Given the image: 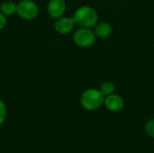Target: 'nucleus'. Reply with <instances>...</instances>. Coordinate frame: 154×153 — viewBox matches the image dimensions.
<instances>
[{
    "mask_svg": "<svg viewBox=\"0 0 154 153\" xmlns=\"http://www.w3.org/2000/svg\"><path fill=\"white\" fill-rule=\"evenodd\" d=\"M75 23L79 27L94 28L98 23L97 12L89 5H81L75 11L73 14Z\"/></svg>",
    "mask_w": 154,
    "mask_h": 153,
    "instance_id": "f257e3e1",
    "label": "nucleus"
},
{
    "mask_svg": "<svg viewBox=\"0 0 154 153\" xmlns=\"http://www.w3.org/2000/svg\"><path fill=\"white\" fill-rule=\"evenodd\" d=\"M105 102V96L99 89L88 88L80 96L81 106L87 111H96L99 109Z\"/></svg>",
    "mask_w": 154,
    "mask_h": 153,
    "instance_id": "f03ea898",
    "label": "nucleus"
},
{
    "mask_svg": "<svg viewBox=\"0 0 154 153\" xmlns=\"http://www.w3.org/2000/svg\"><path fill=\"white\" fill-rule=\"evenodd\" d=\"M39 6L33 0H21L17 3L16 14L23 20H33L39 14Z\"/></svg>",
    "mask_w": 154,
    "mask_h": 153,
    "instance_id": "7ed1b4c3",
    "label": "nucleus"
},
{
    "mask_svg": "<svg viewBox=\"0 0 154 153\" xmlns=\"http://www.w3.org/2000/svg\"><path fill=\"white\" fill-rule=\"evenodd\" d=\"M96 35L90 28L79 27L73 33V41L80 48H89L96 41Z\"/></svg>",
    "mask_w": 154,
    "mask_h": 153,
    "instance_id": "20e7f679",
    "label": "nucleus"
},
{
    "mask_svg": "<svg viewBox=\"0 0 154 153\" xmlns=\"http://www.w3.org/2000/svg\"><path fill=\"white\" fill-rule=\"evenodd\" d=\"M75 25H76V23H75L73 17L63 15V16L56 19V22L54 23V30L59 34L66 35L72 32Z\"/></svg>",
    "mask_w": 154,
    "mask_h": 153,
    "instance_id": "39448f33",
    "label": "nucleus"
},
{
    "mask_svg": "<svg viewBox=\"0 0 154 153\" xmlns=\"http://www.w3.org/2000/svg\"><path fill=\"white\" fill-rule=\"evenodd\" d=\"M67 9L66 2L64 0H50L47 5V12L50 17L58 19L65 14Z\"/></svg>",
    "mask_w": 154,
    "mask_h": 153,
    "instance_id": "423d86ee",
    "label": "nucleus"
},
{
    "mask_svg": "<svg viewBox=\"0 0 154 153\" xmlns=\"http://www.w3.org/2000/svg\"><path fill=\"white\" fill-rule=\"evenodd\" d=\"M105 106L111 112H119L125 106V101L119 95L111 94L109 96H105Z\"/></svg>",
    "mask_w": 154,
    "mask_h": 153,
    "instance_id": "0eeeda50",
    "label": "nucleus"
},
{
    "mask_svg": "<svg viewBox=\"0 0 154 153\" xmlns=\"http://www.w3.org/2000/svg\"><path fill=\"white\" fill-rule=\"evenodd\" d=\"M94 32L97 38L99 39H106L108 38L113 32L112 25L107 22H101L97 23L94 27Z\"/></svg>",
    "mask_w": 154,
    "mask_h": 153,
    "instance_id": "6e6552de",
    "label": "nucleus"
},
{
    "mask_svg": "<svg viewBox=\"0 0 154 153\" xmlns=\"http://www.w3.org/2000/svg\"><path fill=\"white\" fill-rule=\"evenodd\" d=\"M16 9L17 4L12 0H5L0 5V12L6 17L12 16L13 14H16Z\"/></svg>",
    "mask_w": 154,
    "mask_h": 153,
    "instance_id": "1a4fd4ad",
    "label": "nucleus"
},
{
    "mask_svg": "<svg viewBox=\"0 0 154 153\" xmlns=\"http://www.w3.org/2000/svg\"><path fill=\"white\" fill-rule=\"evenodd\" d=\"M99 90L102 92V94L105 96H109V95L115 93L116 86L112 81H105L104 83H102Z\"/></svg>",
    "mask_w": 154,
    "mask_h": 153,
    "instance_id": "9d476101",
    "label": "nucleus"
},
{
    "mask_svg": "<svg viewBox=\"0 0 154 153\" xmlns=\"http://www.w3.org/2000/svg\"><path fill=\"white\" fill-rule=\"evenodd\" d=\"M144 131L149 137L154 139V118L150 119L146 122L144 125Z\"/></svg>",
    "mask_w": 154,
    "mask_h": 153,
    "instance_id": "9b49d317",
    "label": "nucleus"
},
{
    "mask_svg": "<svg viewBox=\"0 0 154 153\" xmlns=\"http://www.w3.org/2000/svg\"><path fill=\"white\" fill-rule=\"evenodd\" d=\"M7 115V108L5 102L0 98V126L5 123Z\"/></svg>",
    "mask_w": 154,
    "mask_h": 153,
    "instance_id": "f8f14e48",
    "label": "nucleus"
},
{
    "mask_svg": "<svg viewBox=\"0 0 154 153\" xmlns=\"http://www.w3.org/2000/svg\"><path fill=\"white\" fill-rule=\"evenodd\" d=\"M7 23V20H6V16L4 15L1 12H0V31L3 30Z\"/></svg>",
    "mask_w": 154,
    "mask_h": 153,
    "instance_id": "ddd939ff",
    "label": "nucleus"
}]
</instances>
